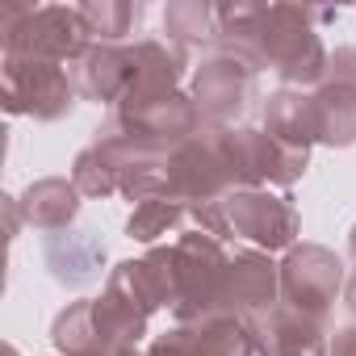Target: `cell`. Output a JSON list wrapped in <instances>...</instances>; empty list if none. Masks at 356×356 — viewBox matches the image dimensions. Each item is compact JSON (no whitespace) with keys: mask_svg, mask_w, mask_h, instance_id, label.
I'll return each instance as SVG.
<instances>
[{"mask_svg":"<svg viewBox=\"0 0 356 356\" xmlns=\"http://www.w3.org/2000/svg\"><path fill=\"white\" fill-rule=\"evenodd\" d=\"M335 17L331 9H293V5H235L218 9V38L235 42L256 59V67H273L285 84H318L327 72V51L314 34V22Z\"/></svg>","mask_w":356,"mask_h":356,"instance_id":"obj_1","label":"cell"},{"mask_svg":"<svg viewBox=\"0 0 356 356\" xmlns=\"http://www.w3.org/2000/svg\"><path fill=\"white\" fill-rule=\"evenodd\" d=\"M227 264H231V256L222 252V239H214L206 231H189L172 243V314H176V323H202L206 314H218Z\"/></svg>","mask_w":356,"mask_h":356,"instance_id":"obj_2","label":"cell"},{"mask_svg":"<svg viewBox=\"0 0 356 356\" xmlns=\"http://www.w3.org/2000/svg\"><path fill=\"white\" fill-rule=\"evenodd\" d=\"M92 47L80 9L47 5V9H5V55L76 63Z\"/></svg>","mask_w":356,"mask_h":356,"instance_id":"obj_3","label":"cell"},{"mask_svg":"<svg viewBox=\"0 0 356 356\" xmlns=\"http://www.w3.org/2000/svg\"><path fill=\"white\" fill-rule=\"evenodd\" d=\"M256 59L239 51L227 38H214V47L202 55V67L193 76V105L202 109L206 126H227L239 118L256 97Z\"/></svg>","mask_w":356,"mask_h":356,"instance_id":"obj_4","label":"cell"},{"mask_svg":"<svg viewBox=\"0 0 356 356\" xmlns=\"http://www.w3.org/2000/svg\"><path fill=\"white\" fill-rule=\"evenodd\" d=\"M76 105V80L63 63L5 55V109L30 113L34 122H59Z\"/></svg>","mask_w":356,"mask_h":356,"instance_id":"obj_5","label":"cell"},{"mask_svg":"<svg viewBox=\"0 0 356 356\" xmlns=\"http://www.w3.org/2000/svg\"><path fill=\"white\" fill-rule=\"evenodd\" d=\"M343 260L331 252V248H318V243H302V248H289L285 264H281V302L327 323L331 306H335V293H343Z\"/></svg>","mask_w":356,"mask_h":356,"instance_id":"obj_6","label":"cell"},{"mask_svg":"<svg viewBox=\"0 0 356 356\" xmlns=\"http://www.w3.org/2000/svg\"><path fill=\"white\" fill-rule=\"evenodd\" d=\"M227 155L235 189H264V185L289 189L293 181H302L310 163V151L285 147L268 130H227Z\"/></svg>","mask_w":356,"mask_h":356,"instance_id":"obj_7","label":"cell"},{"mask_svg":"<svg viewBox=\"0 0 356 356\" xmlns=\"http://www.w3.org/2000/svg\"><path fill=\"white\" fill-rule=\"evenodd\" d=\"M109 130L134 138V143H147V147H159V151H172L181 147L185 138H193L206 122H202V109L181 97V92H168V97H155V101H138V105H118L109 109Z\"/></svg>","mask_w":356,"mask_h":356,"instance_id":"obj_8","label":"cell"},{"mask_svg":"<svg viewBox=\"0 0 356 356\" xmlns=\"http://www.w3.org/2000/svg\"><path fill=\"white\" fill-rule=\"evenodd\" d=\"M314 143L352 147L356 143V47H339L327 59L323 80L310 92Z\"/></svg>","mask_w":356,"mask_h":356,"instance_id":"obj_9","label":"cell"},{"mask_svg":"<svg viewBox=\"0 0 356 356\" xmlns=\"http://www.w3.org/2000/svg\"><path fill=\"white\" fill-rule=\"evenodd\" d=\"M231 235L256 243L260 252L293 248L298 239V210L289 193H264V189H235L222 197Z\"/></svg>","mask_w":356,"mask_h":356,"instance_id":"obj_10","label":"cell"},{"mask_svg":"<svg viewBox=\"0 0 356 356\" xmlns=\"http://www.w3.org/2000/svg\"><path fill=\"white\" fill-rule=\"evenodd\" d=\"M277 298H281V268L268 260V252H260V248L235 252L231 264H227L218 314L260 318V314H268L277 306Z\"/></svg>","mask_w":356,"mask_h":356,"instance_id":"obj_11","label":"cell"},{"mask_svg":"<svg viewBox=\"0 0 356 356\" xmlns=\"http://www.w3.org/2000/svg\"><path fill=\"white\" fill-rule=\"evenodd\" d=\"M256 323V352L260 356H331L327 323L277 302L268 314L252 318Z\"/></svg>","mask_w":356,"mask_h":356,"instance_id":"obj_12","label":"cell"},{"mask_svg":"<svg viewBox=\"0 0 356 356\" xmlns=\"http://www.w3.org/2000/svg\"><path fill=\"white\" fill-rule=\"evenodd\" d=\"M80 189H76V181H67V176H47V181H34L26 193H22V202H17V210L26 214V222L30 227H38V231H67L72 227V218L80 214Z\"/></svg>","mask_w":356,"mask_h":356,"instance_id":"obj_13","label":"cell"},{"mask_svg":"<svg viewBox=\"0 0 356 356\" xmlns=\"http://www.w3.org/2000/svg\"><path fill=\"white\" fill-rule=\"evenodd\" d=\"M122 155H126L122 138L113 130H97V138L72 163L76 189L84 197H109V193H118V185H122Z\"/></svg>","mask_w":356,"mask_h":356,"instance_id":"obj_14","label":"cell"},{"mask_svg":"<svg viewBox=\"0 0 356 356\" xmlns=\"http://www.w3.org/2000/svg\"><path fill=\"white\" fill-rule=\"evenodd\" d=\"M193 356H260L256 323L239 314H206L202 323H185Z\"/></svg>","mask_w":356,"mask_h":356,"instance_id":"obj_15","label":"cell"},{"mask_svg":"<svg viewBox=\"0 0 356 356\" xmlns=\"http://www.w3.org/2000/svg\"><path fill=\"white\" fill-rule=\"evenodd\" d=\"M101 260H105V248L88 231H80V235L76 231H59V235L47 239V264H51V273H55L59 285H84V281H92L97 268H101Z\"/></svg>","mask_w":356,"mask_h":356,"instance_id":"obj_16","label":"cell"},{"mask_svg":"<svg viewBox=\"0 0 356 356\" xmlns=\"http://www.w3.org/2000/svg\"><path fill=\"white\" fill-rule=\"evenodd\" d=\"M264 130L285 143V147H298V151H310L314 143V113H310V92H293V88H281L264 101Z\"/></svg>","mask_w":356,"mask_h":356,"instance_id":"obj_17","label":"cell"},{"mask_svg":"<svg viewBox=\"0 0 356 356\" xmlns=\"http://www.w3.org/2000/svg\"><path fill=\"white\" fill-rule=\"evenodd\" d=\"M189 222V206L176 202V197H151V202H138L130 222H126V235L138 239V243H155L159 235H172Z\"/></svg>","mask_w":356,"mask_h":356,"instance_id":"obj_18","label":"cell"},{"mask_svg":"<svg viewBox=\"0 0 356 356\" xmlns=\"http://www.w3.org/2000/svg\"><path fill=\"white\" fill-rule=\"evenodd\" d=\"M80 13H84V26H88V34H92V42L122 47V42L134 34V26H138L143 5H84Z\"/></svg>","mask_w":356,"mask_h":356,"instance_id":"obj_19","label":"cell"},{"mask_svg":"<svg viewBox=\"0 0 356 356\" xmlns=\"http://www.w3.org/2000/svg\"><path fill=\"white\" fill-rule=\"evenodd\" d=\"M163 26H168V34L176 42H193V38L218 34L214 30L218 26V9H210V5H172L168 17H163Z\"/></svg>","mask_w":356,"mask_h":356,"instance_id":"obj_20","label":"cell"},{"mask_svg":"<svg viewBox=\"0 0 356 356\" xmlns=\"http://www.w3.org/2000/svg\"><path fill=\"white\" fill-rule=\"evenodd\" d=\"M143 356H193V343H189V327L185 323H176L168 335H159Z\"/></svg>","mask_w":356,"mask_h":356,"instance_id":"obj_21","label":"cell"},{"mask_svg":"<svg viewBox=\"0 0 356 356\" xmlns=\"http://www.w3.org/2000/svg\"><path fill=\"white\" fill-rule=\"evenodd\" d=\"M331 356H356V327H343L331 335Z\"/></svg>","mask_w":356,"mask_h":356,"instance_id":"obj_22","label":"cell"},{"mask_svg":"<svg viewBox=\"0 0 356 356\" xmlns=\"http://www.w3.org/2000/svg\"><path fill=\"white\" fill-rule=\"evenodd\" d=\"M343 306H348V314L356 318V273L343 281Z\"/></svg>","mask_w":356,"mask_h":356,"instance_id":"obj_23","label":"cell"},{"mask_svg":"<svg viewBox=\"0 0 356 356\" xmlns=\"http://www.w3.org/2000/svg\"><path fill=\"white\" fill-rule=\"evenodd\" d=\"M348 252H352V260H356V227H352V235H348Z\"/></svg>","mask_w":356,"mask_h":356,"instance_id":"obj_24","label":"cell"}]
</instances>
